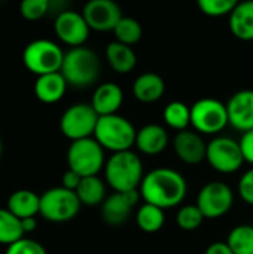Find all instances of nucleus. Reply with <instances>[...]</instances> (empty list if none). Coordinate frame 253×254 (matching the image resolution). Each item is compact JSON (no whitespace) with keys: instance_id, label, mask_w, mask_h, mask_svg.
<instances>
[{"instance_id":"nucleus-9","label":"nucleus","mask_w":253,"mask_h":254,"mask_svg":"<svg viewBox=\"0 0 253 254\" xmlns=\"http://www.w3.org/2000/svg\"><path fill=\"white\" fill-rule=\"evenodd\" d=\"M98 115L88 103H76L70 106L60 119V129L64 137L72 141L89 138L94 135Z\"/></svg>"},{"instance_id":"nucleus-38","label":"nucleus","mask_w":253,"mask_h":254,"mask_svg":"<svg viewBox=\"0 0 253 254\" xmlns=\"http://www.w3.org/2000/svg\"><path fill=\"white\" fill-rule=\"evenodd\" d=\"M37 226V222H36V217H28V219H22L21 220V228L24 231V235L28 234V232H33Z\"/></svg>"},{"instance_id":"nucleus-16","label":"nucleus","mask_w":253,"mask_h":254,"mask_svg":"<svg viewBox=\"0 0 253 254\" xmlns=\"http://www.w3.org/2000/svg\"><path fill=\"white\" fill-rule=\"evenodd\" d=\"M173 149L176 156L188 164V165H197L206 159L207 153V143L203 140L201 134L197 131H180L174 135L173 140Z\"/></svg>"},{"instance_id":"nucleus-31","label":"nucleus","mask_w":253,"mask_h":254,"mask_svg":"<svg viewBox=\"0 0 253 254\" xmlns=\"http://www.w3.org/2000/svg\"><path fill=\"white\" fill-rule=\"evenodd\" d=\"M237 3L239 1H236V0H200L198 7L207 16L219 18V16H225V15L230 16L231 12L234 10V7L237 6Z\"/></svg>"},{"instance_id":"nucleus-15","label":"nucleus","mask_w":253,"mask_h":254,"mask_svg":"<svg viewBox=\"0 0 253 254\" xmlns=\"http://www.w3.org/2000/svg\"><path fill=\"white\" fill-rule=\"evenodd\" d=\"M230 125L242 132L253 129V89H242L227 103Z\"/></svg>"},{"instance_id":"nucleus-22","label":"nucleus","mask_w":253,"mask_h":254,"mask_svg":"<svg viewBox=\"0 0 253 254\" xmlns=\"http://www.w3.org/2000/svg\"><path fill=\"white\" fill-rule=\"evenodd\" d=\"M230 30L240 40H253V0L237 3L230 15Z\"/></svg>"},{"instance_id":"nucleus-20","label":"nucleus","mask_w":253,"mask_h":254,"mask_svg":"<svg viewBox=\"0 0 253 254\" xmlns=\"http://www.w3.org/2000/svg\"><path fill=\"white\" fill-rule=\"evenodd\" d=\"M166 92V82L164 79L152 71L142 73L136 77L133 83V95L140 103H155L158 101Z\"/></svg>"},{"instance_id":"nucleus-12","label":"nucleus","mask_w":253,"mask_h":254,"mask_svg":"<svg viewBox=\"0 0 253 254\" xmlns=\"http://www.w3.org/2000/svg\"><path fill=\"white\" fill-rule=\"evenodd\" d=\"M54 31L63 43L72 48H79L88 40L91 28L86 24L82 12L66 9L58 12L54 22Z\"/></svg>"},{"instance_id":"nucleus-34","label":"nucleus","mask_w":253,"mask_h":254,"mask_svg":"<svg viewBox=\"0 0 253 254\" xmlns=\"http://www.w3.org/2000/svg\"><path fill=\"white\" fill-rule=\"evenodd\" d=\"M239 193H240V198L248 205H252L253 207V167L240 177Z\"/></svg>"},{"instance_id":"nucleus-17","label":"nucleus","mask_w":253,"mask_h":254,"mask_svg":"<svg viewBox=\"0 0 253 254\" xmlns=\"http://www.w3.org/2000/svg\"><path fill=\"white\" fill-rule=\"evenodd\" d=\"M124 103V91L118 83L106 82L97 86L92 94L91 106L98 116L116 115Z\"/></svg>"},{"instance_id":"nucleus-7","label":"nucleus","mask_w":253,"mask_h":254,"mask_svg":"<svg viewBox=\"0 0 253 254\" xmlns=\"http://www.w3.org/2000/svg\"><path fill=\"white\" fill-rule=\"evenodd\" d=\"M228 124L230 121L227 104L216 98L206 97L191 106V125L198 134H219L227 128Z\"/></svg>"},{"instance_id":"nucleus-14","label":"nucleus","mask_w":253,"mask_h":254,"mask_svg":"<svg viewBox=\"0 0 253 254\" xmlns=\"http://www.w3.org/2000/svg\"><path fill=\"white\" fill-rule=\"evenodd\" d=\"M140 192L131 190L125 193L113 192L101 204V217L110 226H119L127 222L131 214V210L140 201Z\"/></svg>"},{"instance_id":"nucleus-36","label":"nucleus","mask_w":253,"mask_h":254,"mask_svg":"<svg viewBox=\"0 0 253 254\" xmlns=\"http://www.w3.org/2000/svg\"><path fill=\"white\" fill-rule=\"evenodd\" d=\"M81 182H82V177H81L79 174H76V173L72 171V170H67V171L63 174L61 186H63L64 189H69V190L76 192V189L79 188Z\"/></svg>"},{"instance_id":"nucleus-2","label":"nucleus","mask_w":253,"mask_h":254,"mask_svg":"<svg viewBox=\"0 0 253 254\" xmlns=\"http://www.w3.org/2000/svg\"><path fill=\"white\" fill-rule=\"evenodd\" d=\"M143 162L131 150L112 153L104 165V179L113 192L125 193L137 190L143 180Z\"/></svg>"},{"instance_id":"nucleus-21","label":"nucleus","mask_w":253,"mask_h":254,"mask_svg":"<svg viewBox=\"0 0 253 254\" xmlns=\"http://www.w3.org/2000/svg\"><path fill=\"white\" fill-rule=\"evenodd\" d=\"M6 208L19 220L36 217V214H40V196L28 189L15 190L7 198Z\"/></svg>"},{"instance_id":"nucleus-27","label":"nucleus","mask_w":253,"mask_h":254,"mask_svg":"<svg viewBox=\"0 0 253 254\" xmlns=\"http://www.w3.org/2000/svg\"><path fill=\"white\" fill-rule=\"evenodd\" d=\"M24 238L21 220L15 217L7 208H0V244L12 246Z\"/></svg>"},{"instance_id":"nucleus-32","label":"nucleus","mask_w":253,"mask_h":254,"mask_svg":"<svg viewBox=\"0 0 253 254\" xmlns=\"http://www.w3.org/2000/svg\"><path fill=\"white\" fill-rule=\"evenodd\" d=\"M49 7V0H24L19 4V13L28 21H37L48 13Z\"/></svg>"},{"instance_id":"nucleus-25","label":"nucleus","mask_w":253,"mask_h":254,"mask_svg":"<svg viewBox=\"0 0 253 254\" xmlns=\"http://www.w3.org/2000/svg\"><path fill=\"white\" fill-rule=\"evenodd\" d=\"M164 222H166L164 210L152 204L145 202L136 213V223L139 229L146 234H155L161 231V228L164 226Z\"/></svg>"},{"instance_id":"nucleus-13","label":"nucleus","mask_w":253,"mask_h":254,"mask_svg":"<svg viewBox=\"0 0 253 254\" xmlns=\"http://www.w3.org/2000/svg\"><path fill=\"white\" fill-rule=\"evenodd\" d=\"M82 15L91 30L113 31L124 16L118 3L113 0H91L84 6Z\"/></svg>"},{"instance_id":"nucleus-23","label":"nucleus","mask_w":253,"mask_h":254,"mask_svg":"<svg viewBox=\"0 0 253 254\" xmlns=\"http://www.w3.org/2000/svg\"><path fill=\"white\" fill-rule=\"evenodd\" d=\"M106 60L110 68L119 74H128L137 64V55L133 48L116 40L106 46Z\"/></svg>"},{"instance_id":"nucleus-37","label":"nucleus","mask_w":253,"mask_h":254,"mask_svg":"<svg viewBox=\"0 0 253 254\" xmlns=\"http://www.w3.org/2000/svg\"><path fill=\"white\" fill-rule=\"evenodd\" d=\"M204 254H234V253H233V250L228 247V244H227V243H213V244H210V246L206 249Z\"/></svg>"},{"instance_id":"nucleus-24","label":"nucleus","mask_w":253,"mask_h":254,"mask_svg":"<svg viewBox=\"0 0 253 254\" xmlns=\"http://www.w3.org/2000/svg\"><path fill=\"white\" fill-rule=\"evenodd\" d=\"M76 195L82 205L95 207L104 202L106 196V185L98 176L84 177L79 188L76 189Z\"/></svg>"},{"instance_id":"nucleus-6","label":"nucleus","mask_w":253,"mask_h":254,"mask_svg":"<svg viewBox=\"0 0 253 254\" xmlns=\"http://www.w3.org/2000/svg\"><path fill=\"white\" fill-rule=\"evenodd\" d=\"M67 165L82 179L97 176L106 165L104 149L94 137L72 141L67 149Z\"/></svg>"},{"instance_id":"nucleus-28","label":"nucleus","mask_w":253,"mask_h":254,"mask_svg":"<svg viewBox=\"0 0 253 254\" xmlns=\"http://www.w3.org/2000/svg\"><path fill=\"white\" fill-rule=\"evenodd\" d=\"M227 244L234 254H253L252 225H239L233 228L228 234Z\"/></svg>"},{"instance_id":"nucleus-39","label":"nucleus","mask_w":253,"mask_h":254,"mask_svg":"<svg viewBox=\"0 0 253 254\" xmlns=\"http://www.w3.org/2000/svg\"><path fill=\"white\" fill-rule=\"evenodd\" d=\"M0 155H1V140H0Z\"/></svg>"},{"instance_id":"nucleus-35","label":"nucleus","mask_w":253,"mask_h":254,"mask_svg":"<svg viewBox=\"0 0 253 254\" xmlns=\"http://www.w3.org/2000/svg\"><path fill=\"white\" fill-rule=\"evenodd\" d=\"M239 144H240V150H242L245 162L253 165V129L242 134Z\"/></svg>"},{"instance_id":"nucleus-4","label":"nucleus","mask_w":253,"mask_h":254,"mask_svg":"<svg viewBox=\"0 0 253 254\" xmlns=\"http://www.w3.org/2000/svg\"><path fill=\"white\" fill-rule=\"evenodd\" d=\"M136 135L137 129L134 125L118 113L100 116L94 131V138L97 143L112 153L131 150V147L136 144Z\"/></svg>"},{"instance_id":"nucleus-26","label":"nucleus","mask_w":253,"mask_h":254,"mask_svg":"<svg viewBox=\"0 0 253 254\" xmlns=\"http://www.w3.org/2000/svg\"><path fill=\"white\" fill-rule=\"evenodd\" d=\"M163 119L169 128L177 132L185 131L191 125V107L182 101H171L164 107Z\"/></svg>"},{"instance_id":"nucleus-33","label":"nucleus","mask_w":253,"mask_h":254,"mask_svg":"<svg viewBox=\"0 0 253 254\" xmlns=\"http://www.w3.org/2000/svg\"><path fill=\"white\" fill-rule=\"evenodd\" d=\"M4 254H48L45 247L42 244H39L37 241L28 240V238H22L16 243H13L12 246L7 247Z\"/></svg>"},{"instance_id":"nucleus-3","label":"nucleus","mask_w":253,"mask_h":254,"mask_svg":"<svg viewBox=\"0 0 253 254\" xmlns=\"http://www.w3.org/2000/svg\"><path fill=\"white\" fill-rule=\"evenodd\" d=\"M100 58L94 51L85 46L72 48L64 54V61L60 73L67 85L75 88H86L97 82L100 76Z\"/></svg>"},{"instance_id":"nucleus-5","label":"nucleus","mask_w":253,"mask_h":254,"mask_svg":"<svg viewBox=\"0 0 253 254\" xmlns=\"http://www.w3.org/2000/svg\"><path fill=\"white\" fill-rule=\"evenodd\" d=\"M63 49L52 40L36 39L30 42L22 51V63L33 74L43 76L49 73H58L64 61Z\"/></svg>"},{"instance_id":"nucleus-18","label":"nucleus","mask_w":253,"mask_h":254,"mask_svg":"<svg viewBox=\"0 0 253 254\" xmlns=\"http://www.w3.org/2000/svg\"><path fill=\"white\" fill-rule=\"evenodd\" d=\"M136 146L143 155H160L169 146V132L158 124H148L137 131Z\"/></svg>"},{"instance_id":"nucleus-11","label":"nucleus","mask_w":253,"mask_h":254,"mask_svg":"<svg viewBox=\"0 0 253 254\" xmlns=\"http://www.w3.org/2000/svg\"><path fill=\"white\" fill-rule=\"evenodd\" d=\"M234 204V192L224 182H210L204 185L197 196V207L204 219H219L225 216Z\"/></svg>"},{"instance_id":"nucleus-30","label":"nucleus","mask_w":253,"mask_h":254,"mask_svg":"<svg viewBox=\"0 0 253 254\" xmlns=\"http://www.w3.org/2000/svg\"><path fill=\"white\" fill-rule=\"evenodd\" d=\"M204 220L203 213L197 205H183L176 214V223L183 231H195Z\"/></svg>"},{"instance_id":"nucleus-29","label":"nucleus","mask_w":253,"mask_h":254,"mask_svg":"<svg viewBox=\"0 0 253 254\" xmlns=\"http://www.w3.org/2000/svg\"><path fill=\"white\" fill-rule=\"evenodd\" d=\"M113 34L116 42L124 43L127 46H133L142 39L143 28L137 19L131 16H122L116 24V27L113 28Z\"/></svg>"},{"instance_id":"nucleus-1","label":"nucleus","mask_w":253,"mask_h":254,"mask_svg":"<svg viewBox=\"0 0 253 254\" xmlns=\"http://www.w3.org/2000/svg\"><path fill=\"white\" fill-rule=\"evenodd\" d=\"M139 192L146 204L167 210L177 207L185 199L188 185L179 171L161 167L145 174Z\"/></svg>"},{"instance_id":"nucleus-19","label":"nucleus","mask_w":253,"mask_h":254,"mask_svg":"<svg viewBox=\"0 0 253 254\" xmlns=\"http://www.w3.org/2000/svg\"><path fill=\"white\" fill-rule=\"evenodd\" d=\"M67 89V82L64 76L58 73H49L39 76L34 82V95L39 101L45 104H54L58 103Z\"/></svg>"},{"instance_id":"nucleus-10","label":"nucleus","mask_w":253,"mask_h":254,"mask_svg":"<svg viewBox=\"0 0 253 254\" xmlns=\"http://www.w3.org/2000/svg\"><path fill=\"white\" fill-rule=\"evenodd\" d=\"M206 161L221 174H233L239 171L245 162L240 144L231 137H215L207 143Z\"/></svg>"},{"instance_id":"nucleus-8","label":"nucleus","mask_w":253,"mask_h":254,"mask_svg":"<svg viewBox=\"0 0 253 254\" xmlns=\"http://www.w3.org/2000/svg\"><path fill=\"white\" fill-rule=\"evenodd\" d=\"M81 201L76 192L63 186L51 188L40 196V214L55 223H63L75 219L81 210Z\"/></svg>"}]
</instances>
